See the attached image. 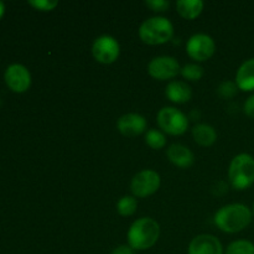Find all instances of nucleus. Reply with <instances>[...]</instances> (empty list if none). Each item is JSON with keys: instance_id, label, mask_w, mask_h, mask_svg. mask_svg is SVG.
<instances>
[{"instance_id": "13", "label": "nucleus", "mask_w": 254, "mask_h": 254, "mask_svg": "<svg viewBox=\"0 0 254 254\" xmlns=\"http://www.w3.org/2000/svg\"><path fill=\"white\" fill-rule=\"evenodd\" d=\"M166 155L174 165L183 169L190 168L195 161L192 151L186 146L181 145V144H173V145L169 146Z\"/></svg>"}, {"instance_id": "23", "label": "nucleus", "mask_w": 254, "mask_h": 254, "mask_svg": "<svg viewBox=\"0 0 254 254\" xmlns=\"http://www.w3.org/2000/svg\"><path fill=\"white\" fill-rule=\"evenodd\" d=\"M29 5L40 11H51L59 5L57 0H30Z\"/></svg>"}, {"instance_id": "17", "label": "nucleus", "mask_w": 254, "mask_h": 254, "mask_svg": "<svg viewBox=\"0 0 254 254\" xmlns=\"http://www.w3.org/2000/svg\"><path fill=\"white\" fill-rule=\"evenodd\" d=\"M176 9L183 17L193 20L202 12L203 2L201 0H179L176 1Z\"/></svg>"}, {"instance_id": "14", "label": "nucleus", "mask_w": 254, "mask_h": 254, "mask_svg": "<svg viewBox=\"0 0 254 254\" xmlns=\"http://www.w3.org/2000/svg\"><path fill=\"white\" fill-rule=\"evenodd\" d=\"M236 84L245 92L254 91V59L243 62L236 73Z\"/></svg>"}, {"instance_id": "26", "label": "nucleus", "mask_w": 254, "mask_h": 254, "mask_svg": "<svg viewBox=\"0 0 254 254\" xmlns=\"http://www.w3.org/2000/svg\"><path fill=\"white\" fill-rule=\"evenodd\" d=\"M111 254H135L134 250L129 245H122L118 246L117 248H114L113 252Z\"/></svg>"}, {"instance_id": "2", "label": "nucleus", "mask_w": 254, "mask_h": 254, "mask_svg": "<svg viewBox=\"0 0 254 254\" xmlns=\"http://www.w3.org/2000/svg\"><path fill=\"white\" fill-rule=\"evenodd\" d=\"M160 236V226L150 217L136 220L128 231V245L134 251H145L155 246Z\"/></svg>"}, {"instance_id": "20", "label": "nucleus", "mask_w": 254, "mask_h": 254, "mask_svg": "<svg viewBox=\"0 0 254 254\" xmlns=\"http://www.w3.org/2000/svg\"><path fill=\"white\" fill-rule=\"evenodd\" d=\"M145 143L148 144L150 148L156 149H163L166 145V138L160 130H156V129H150L148 130V133L145 134Z\"/></svg>"}, {"instance_id": "8", "label": "nucleus", "mask_w": 254, "mask_h": 254, "mask_svg": "<svg viewBox=\"0 0 254 254\" xmlns=\"http://www.w3.org/2000/svg\"><path fill=\"white\" fill-rule=\"evenodd\" d=\"M216 44L211 36L206 34L192 35L186 44V52L192 60L197 62L207 61L213 56Z\"/></svg>"}, {"instance_id": "19", "label": "nucleus", "mask_w": 254, "mask_h": 254, "mask_svg": "<svg viewBox=\"0 0 254 254\" xmlns=\"http://www.w3.org/2000/svg\"><path fill=\"white\" fill-rule=\"evenodd\" d=\"M225 254H254V243L247 240H238L230 243Z\"/></svg>"}, {"instance_id": "15", "label": "nucleus", "mask_w": 254, "mask_h": 254, "mask_svg": "<svg viewBox=\"0 0 254 254\" xmlns=\"http://www.w3.org/2000/svg\"><path fill=\"white\" fill-rule=\"evenodd\" d=\"M165 94L168 99L178 104L186 103L192 97V89L188 83L181 81H171L166 86Z\"/></svg>"}, {"instance_id": "18", "label": "nucleus", "mask_w": 254, "mask_h": 254, "mask_svg": "<svg viewBox=\"0 0 254 254\" xmlns=\"http://www.w3.org/2000/svg\"><path fill=\"white\" fill-rule=\"evenodd\" d=\"M136 207H138V201L133 196H123L121 200L117 202V211L121 216L128 217L135 213Z\"/></svg>"}, {"instance_id": "11", "label": "nucleus", "mask_w": 254, "mask_h": 254, "mask_svg": "<svg viewBox=\"0 0 254 254\" xmlns=\"http://www.w3.org/2000/svg\"><path fill=\"white\" fill-rule=\"evenodd\" d=\"M189 254H223L220 240L212 235L196 236L190 242Z\"/></svg>"}, {"instance_id": "21", "label": "nucleus", "mask_w": 254, "mask_h": 254, "mask_svg": "<svg viewBox=\"0 0 254 254\" xmlns=\"http://www.w3.org/2000/svg\"><path fill=\"white\" fill-rule=\"evenodd\" d=\"M180 73L188 81H200L203 76V68L197 64H189L181 68Z\"/></svg>"}, {"instance_id": "3", "label": "nucleus", "mask_w": 254, "mask_h": 254, "mask_svg": "<svg viewBox=\"0 0 254 254\" xmlns=\"http://www.w3.org/2000/svg\"><path fill=\"white\" fill-rule=\"evenodd\" d=\"M174 36L171 21L163 16H154L145 20L139 27V37L148 45H161L170 41Z\"/></svg>"}, {"instance_id": "4", "label": "nucleus", "mask_w": 254, "mask_h": 254, "mask_svg": "<svg viewBox=\"0 0 254 254\" xmlns=\"http://www.w3.org/2000/svg\"><path fill=\"white\" fill-rule=\"evenodd\" d=\"M228 179L236 190H246L254 184V158L247 153L236 155L228 169Z\"/></svg>"}, {"instance_id": "10", "label": "nucleus", "mask_w": 254, "mask_h": 254, "mask_svg": "<svg viewBox=\"0 0 254 254\" xmlns=\"http://www.w3.org/2000/svg\"><path fill=\"white\" fill-rule=\"evenodd\" d=\"M181 68L178 60L171 56H159L151 60L148 64V72L153 78L159 81L173 79L180 73Z\"/></svg>"}, {"instance_id": "16", "label": "nucleus", "mask_w": 254, "mask_h": 254, "mask_svg": "<svg viewBox=\"0 0 254 254\" xmlns=\"http://www.w3.org/2000/svg\"><path fill=\"white\" fill-rule=\"evenodd\" d=\"M192 136L196 143L201 146H211L217 139L215 128L208 124H197L192 129Z\"/></svg>"}, {"instance_id": "6", "label": "nucleus", "mask_w": 254, "mask_h": 254, "mask_svg": "<svg viewBox=\"0 0 254 254\" xmlns=\"http://www.w3.org/2000/svg\"><path fill=\"white\" fill-rule=\"evenodd\" d=\"M92 54L96 61L103 64H111L117 61L121 54V46L113 36L102 35L94 40L92 45Z\"/></svg>"}, {"instance_id": "7", "label": "nucleus", "mask_w": 254, "mask_h": 254, "mask_svg": "<svg viewBox=\"0 0 254 254\" xmlns=\"http://www.w3.org/2000/svg\"><path fill=\"white\" fill-rule=\"evenodd\" d=\"M160 175L154 170L139 171L130 183V190L136 197H148L160 188Z\"/></svg>"}, {"instance_id": "9", "label": "nucleus", "mask_w": 254, "mask_h": 254, "mask_svg": "<svg viewBox=\"0 0 254 254\" xmlns=\"http://www.w3.org/2000/svg\"><path fill=\"white\" fill-rule=\"evenodd\" d=\"M4 81L10 91L24 93L31 86V73L24 64H12L5 69Z\"/></svg>"}, {"instance_id": "24", "label": "nucleus", "mask_w": 254, "mask_h": 254, "mask_svg": "<svg viewBox=\"0 0 254 254\" xmlns=\"http://www.w3.org/2000/svg\"><path fill=\"white\" fill-rule=\"evenodd\" d=\"M145 5L148 7H150L153 11L156 12H163L166 11L170 6V2L166 1V0H146Z\"/></svg>"}, {"instance_id": "27", "label": "nucleus", "mask_w": 254, "mask_h": 254, "mask_svg": "<svg viewBox=\"0 0 254 254\" xmlns=\"http://www.w3.org/2000/svg\"><path fill=\"white\" fill-rule=\"evenodd\" d=\"M4 14H5V5H4V2L0 1V19L4 16Z\"/></svg>"}, {"instance_id": "12", "label": "nucleus", "mask_w": 254, "mask_h": 254, "mask_svg": "<svg viewBox=\"0 0 254 254\" xmlns=\"http://www.w3.org/2000/svg\"><path fill=\"white\" fill-rule=\"evenodd\" d=\"M117 128L123 135L133 138L145 131L146 119L138 113L124 114L117 122Z\"/></svg>"}, {"instance_id": "28", "label": "nucleus", "mask_w": 254, "mask_h": 254, "mask_svg": "<svg viewBox=\"0 0 254 254\" xmlns=\"http://www.w3.org/2000/svg\"><path fill=\"white\" fill-rule=\"evenodd\" d=\"M253 216H254V205H253Z\"/></svg>"}, {"instance_id": "25", "label": "nucleus", "mask_w": 254, "mask_h": 254, "mask_svg": "<svg viewBox=\"0 0 254 254\" xmlns=\"http://www.w3.org/2000/svg\"><path fill=\"white\" fill-rule=\"evenodd\" d=\"M243 111L247 114L250 118H254V94L251 97H248L247 101L245 102V106H243Z\"/></svg>"}, {"instance_id": "22", "label": "nucleus", "mask_w": 254, "mask_h": 254, "mask_svg": "<svg viewBox=\"0 0 254 254\" xmlns=\"http://www.w3.org/2000/svg\"><path fill=\"white\" fill-rule=\"evenodd\" d=\"M218 94H220L221 97H223V98H232V97H235L236 94H237V91H238V87L237 84L233 83V82L231 81H226L223 82V83L220 84V87H218Z\"/></svg>"}, {"instance_id": "1", "label": "nucleus", "mask_w": 254, "mask_h": 254, "mask_svg": "<svg viewBox=\"0 0 254 254\" xmlns=\"http://www.w3.org/2000/svg\"><path fill=\"white\" fill-rule=\"evenodd\" d=\"M253 212L243 203H231L216 212L215 225L226 233H237L248 227Z\"/></svg>"}, {"instance_id": "5", "label": "nucleus", "mask_w": 254, "mask_h": 254, "mask_svg": "<svg viewBox=\"0 0 254 254\" xmlns=\"http://www.w3.org/2000/svg\"><path fill=\"white\" fill-rule=\"evenodd\" d=\"M158 124L170 135H181L189 128L188 117L174 107H164L159 111Z\"/></svg>"}]
</instances>
